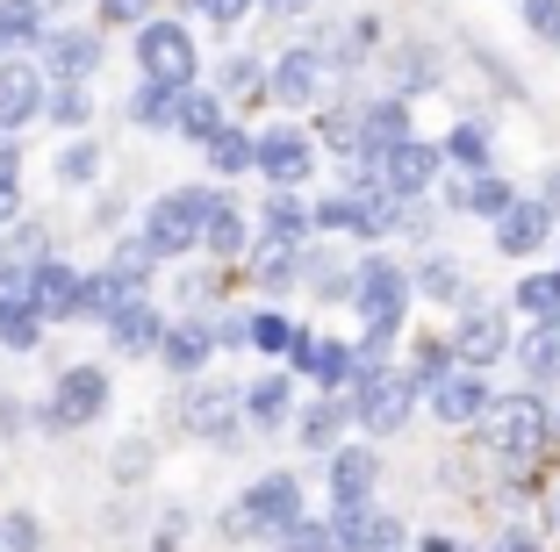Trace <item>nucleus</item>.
<instances>
[{
  "label": "nucleus",
  "instance_id": "1",
  "mask_svg": "<svg viewBox=\"0 0 560 552\" xmlns=\"http://www.w3.org/2000/svg\"><path fill=\"white\" fill-rule=\"evenodd\" d=\"M481 431V453L495 459L503 473H532L546 453H553V402H546V388H517V395H503V402L489 409V416L475 423Z\"/></svg>",
  "mask_w": 560,
  "mask_h": 552
},
{
  "label": "nucleus",
  "instance_id": "2",
  "mask_svg": "<svg viewBox=\"0 0 560 552\" xmlns=\"http://www.w3.org/2000/svg\"><path fill=\"white\" fill-rule=\"evenodd\" d=\"M302 517H310V509H302V473L280 467V473H259V481L237 495L223 531L231 538H280V531H295Z\"/></svg>",
  "mask_w": 560,
  "mask_h": 552
},
{
  "label": "nucleus",
  "instance_id": "3",
  "mask_svg": "<svg viewBox=\"0 0 560 552\" xmlns=\"http://www.w3.org/2000/svg\"><path fill=\"white\" fill-rule=\"evenodd\" d=\"M209 209H215L209 187H165L144 209V230H137V237H144L159 259H187V251L209 237Z\"/></svg>",
  "mask_w": 560,
  "mask_h": 552
},
{
  "label": "nucleus",
  "instance_id": "4",
  "mask_svg": "<svg viewBox=\"0 0 560 552\" xmlns=\"http://www.w3.org/2000/svg\"><path fill=\"white\" fill-rule=\"evenodd\" d=\"M410 266H396L388 251H366L360 266H352V309H360V330H396L402 338V316H410Z\"/></svg>",
  "mask_w": 560,
  "mask_h": 552
},
{
  "label": "nucleus",
  "instance_id": "5",
  "mask_svg": "<svg viewBox=\"0 0 560 552\" xmlns=\"http://www.w3.org/2000/svg\"><path fill=\"white\" fill-rule=\"evenodd\" d=\"M130 50H137V80L144 86H195V72H201V50L187 36V22H144Z\"/></svg>",
  "mask_w": 560,
  "mask_h": 552
},
{
  "label": "nucleus",
  "instance_id": "6",
  "mask_svg": "<svg viewBox=\"0 0 560 552\" xmlns=\"http://www.w3.org/2000/svg\"><path fill=\"white\" fill-rule=\"evenodd\" d=\"M417 380L402 374V366H388V374H374V380H352V416H360V431L366 438H396L402 423L417 416Z\"/></svg>",
  "mask_w": 560,
  "mask_h": 552
},
{
  "label": "nucleus",
  "instance_id": "7",
  "mask_svg": "<svg viewBox=\"0 0 560 552\" xmlns=\"http://www.w3.org/2000/svg\"><path fill=\"white\" fill-rule=\"evenodd\" d=\"M453 352H460V366H503V359L517 352V338H511V316H503V302H489V294H475L460 309V324H453Z\"/></svg>",
  "mask_w": 560,
  "mask_h": 552
},
{
  "label": "nucleus",
  "instance_id": "8",
  "mask_svg": "<svg viewBox=\"0 0 560 552\" xmlns=\"http://www.w3.org/2000/svg\"><path fill=\"white\" fill-rule=\"evenodd\" d=\"M489 237H495L503 259H539V251H553V237H560V209L546 195H517L511 215L489 223Z\"/></svg>",
  "mask_w": 560,
  "mask_h": 552
},
{
  "label": "nucleus",
  "instance_id": "9",
  "mask_svg": "<svg viewBox=\"0 0 560 552\" xmlns=\"http://www.w3.org/2000/svg\"><path fill=\"white\" fill-rule=\"evenodd\" d=\"M381 173V187L396 201H424L431 187L445 179V144H431V137H410V144H396L388 158H366Z\"/></svg>",
  "mask_w": 560,
  "mask_h": 552
},
{
  "label": "nucleus",
  "instance_id": "10",
  "mask_svg": "<svg viewBox=\"0 0 560 552\" xmlns=\"http://www.w3.org/2000/svg\"><path fill=\"white\" fill-rule=\"evenodd\" d=\"M495 402H503V395H495V380L481 374V366H453V374H445L439 388L424 395V409L445 423V431H467V423H481Z\"/></svg>",
  "mask_w": 560,
  "mask_h": 552
},
{
  "label": "nucleus",
  "instance_id": "11",
  "mask_svg": "<svg viewBox=\"0 0 560 552\" xmlns=\"http://www.w3.org/2000/svg\"><path fill=\"white\" fill-rule=\"evenodd\" d=\"M187 438H209V445H231L237 423H245V388H223V380H195L180 402Z\"/></svg>",
  "mask_w": 560,
  "mask_h": 552
},
{
  "label": "nucleus",
  "instance_id": "12",
  "mask_svg": "<svg viewBox=\"0 0 560 552\" xmlns=\"http://www.w3.org/2000/svg\"><path fill=\"white\" fill-rule=\"evenodd\" d=\"M330 538H338V552H402L410 524L374 503H330Z\"/></svg>",
  "mask_w": 560,
  "mask_h": 552
},
{
  "label": "nucleus",
  "instance_id": "13",
  "mask_svg": "<svg viewBox=\"0 0 560 552\" xmlns=\"http://www.w3.org/2000/svg\"><path fill=\"white\" fill-rule=\"evenodd\" d=\"M101 409H108V374H101V366H66L58 388H50L44 423H50V431H86Z\"/></svg>",
  "mask_w": 560,
  "mask_h": 552
},
{
  "label": "nucleus",
  "instance_id": "14",
  "mask_svg": "<svg viewBox=\"0 0 560 552\" xmlns=\"http://www.w3.org/2000/svg\"><path fill=\"white\" fill-rule=\"evenodd\" d=\"M330 50L324 44H295V50H280V66H273V101L280 108H316L330 86Z\"/></svg>",
  "mask_w": 560,
  "mask_h": 552
},
{
  "label": "nucleus",
  "instance_id": "15",
  "mask_svg": "<svg viewBox=\"0 0 560 552\" xmlns=\"http://www.w3.org/2000/svg\"><path fill=\"white\" fill-rule=\"evenodd\" d=\"M259 173L273 179V187H302V179L316 173V130H302V122L259 130Z\"/></svg>",
  "mask_w": 560,
  "mask_h": 552
},
{
  "label": "nucleus",
  "instance_id": "16",
  "mask_svg": "<svg viewBox=\"0 0 560 552\" xmlns=\"http://www.w3.org/2000/svg\"><path fill=\"white\" fill-rule=\"evenodd\" d=\"M352 338H316V330H302L295 352H288V366H295L302 380H316V395H346L352 388Z\"/></svg>",
  "mask_w": 560,
  "mask_h": 552
},
{
  "label": "nucleus",
  "instance_id": "17",
  "mask_svg": "<svg viewBox=\"0 0 560 552\" xmlns=\"http://www.w3.org/2000/svg\"><path fill=\"white\" fill-rule=\"evenodd\" d=\"M517 195H525V187H517V179H503V173H467V179H445V209H453V215H467V223H503Z\"/></svg>",
  "mask_w": 560,
  "mask_h": 552
},
{
  "label": "nucleus",
  "instance_id": "18",
  "mask_svg": "<svg viewBox=\"0 0 560 552\" xmlns=\"http://www.w3.org/2000/svg\"><path fill=\"white\" fill-rule=\"evenodd\" d=\"M44 108H50L44 66H30V58H0V130L15 137L22 122H36Z\"/></svg>",
  "mask_w": 560,
  "mask_h": 552
},
{
  "label": "nucleus",
  "instance_id": "19",
  "mask_svg": "<svg viewBox=\"0 0 560 552\" xmlns=\"http://www.w3.org/2000/svg\"><path fill=\"white\" fill-rule=\"evenodd\" d=\"M417 137V115L402 94H381V101H360V158H388L396 144Z\"/></svg>",
  "mask_w": 560,
  "mask_h": 552
},
{
  "label": "nucleus",
  "instance_id": "20",
  "mask_svg": "<svg viewBox=\"0 0 560 552\" xmlns=\"http://www.w3.org/2000/svg\"><path fill=\"white\" fill-rule=\"evenodd\" d=\"M101 66V36L94 30H72V22H58V30L44 36V72L58 86H86V72Z\"/></svg>",
  "mask_w": 560,
  "mask_h": 552
},
{
  "label": "nucleus",
  "instance_id": "21",
  "mask_svg": "<svg viewBox=\"0 0 560 552\" xmlns=\"http://www.w3.org/2000/svg\"><path fill=\"white\" fill-rule=\"evenodd\" d=\"M410 280H417V294H424V302H439V309H453V316H460L467 302L481 294L475 280H467V266L453 259V251H424V259L410 266Z\"/></svg>",
  "mask_w": 560,
  "mask_h": 552
},
{
  "label": "nucleus",
  "instance_id": "22",
  "mask_svg": "<svg viewBox=\"0 0 560 552\" xmlns=\"http://www.w3.org/2000/svg\"><path fill=\"white\" fill-rule=\"evenodd\" d=\"M36 309H44V324L86 316V273L66 259H36Z\"/></svg>",
  "mask_w": 560,
  "mask_h": 552
},
{
  "label": "nucleus",
  "instance_id": "23",
  "mask_svg": "<svg viewBox=\"0 0 560 552\" xmlns=\"http://www.w3.org/2000/svg\"><path fill=\"white\" fill-rule=\"evenodd\" d=\"M346 423H360V416H352V395H316V402L295 416L302 453H324V459H330L338 445H346Z\"/></svg>",
  "mask_w": 560,
  "mask_h": 552
},
{
  "label": "nucleus",
  "instance_id": "24",
  "mask_svg": "<svg viewBox=\"0 0 560 552\" xmlns=\"http://www.w3.org/2000/svg\"><path fill=\"white\" fill-rule=\"evenodd\" d=\"M374 488H381L374 445H338L330 453V503H374Z\"/></svg>",
  "mask_w": 560,
  "mask_h": 552
},
{
  "label": "nucleus",
  "instance_id": "25",
  "mask_svg": "<svg viewBox=\"0 0 560 552\" xmlns=\"http://www.w3.org/2000/svg\"><path fill=\"white\" fill-rule=\"evenodd\" d=\"M439 144H445V165H453L460 179L467 173H495V130H489V115H460Z\"/></svg>",
  "mask_w": 560,
  "mask_h": 552
},
{
  "label": "nucleus",
  "instance_id": "26",
  "mask_svg": "<svg viewBox=\"0 0 560 552\" xmlns=\"http://www.w3.org/2000/svg\"><path fill=\"white\" fill-rule=\"evenodd\" d=\"M259 237H280V244H310L316 237V201H302V187H273L259 209Z\"/></svg>",
  "mask_w": 560,
  "mask_h": 552
},
{
  "label": "nucleus",
  "instance_id": "27",
  "mask_svg": "<svg viewBox=\"0 0 560 552\" xmlns=\"http://www.w3.org/2000/svg\"><path fill=\"white\" fill-rule=\"evenodd\" d=\"M511 359H517V374H525V388H560V316L532 324Z\"/></svg>",
  "mask_w": 560,
  "mask_h": 552
},
{
  "label": "nucleus",
  "instance_id": "28",
  "mask_svg": "<svg viewBox=\"0 0 560 552\" xmlns=\"http://www.w3.org/2000/svg\"><path fill=\"white\" fill-rule=\"evenodd\" d=\"M144 287H151L144 273H130V266H116V259H108L101 273H86V316H101V324H116V316L130 309V302H137Z\"/></svg>",
  "mask_w": 560,
  "mask_h": 552
},
{
  "label": "nucleus",
  "instance_id": "29",
  "mask_svg": "<svg viewBox=\"0 0 560 552\" xmlns=\"http://www.w3.org/2000/svg\"><path fill=\"white\" fill-rule=\"evenodd\" d=\"M302 251H310V244L259 237V244L245 251V259H252V287H266V294H288V287H302Z\"/></svg>",
  "mask_w": 560,
  "mask_h": 552
},
{
  "label": "nucleus",
  "instance_id": "30",
  "mask_svg": "<svg viewBox=\"0 0 560 552\" xmlns=\"http://www.w3.org/2000/svg\"><path fill=\"white\" fill-rule=\"evenodd\" d=\"M439 80H445V58L431 44H396L388 50V94L410 101V94H431Z\"/></svg>",
  "mask_w": 560,
  "mask_h": 552
},
{
  "label": "nucleus",
  "instance_id": "31",
  "mask_svg": "<svg viewBox=\"0 0 560 552\" xmlns=\"http://www.w3.org/2000/svg\"><path fill=\"white\" fill-rule=\"evenodd\" d=\"M252 244H259V230H252L245 201L215 195V209H209V237H201V251H215V259H245Z\"/></svg>",
  "mask_w": 560,
  "mask_h": 552
},
{
  "label": "nucleus",
  "instance_id": "32",
  "mask_svg": "<svg viewBox=\"0 0 560 552\" xmlns=\"http://www.w3.org/2000/svg\"><path fill=\"white\" fill-rule=\"evenodd\" d=\"M165 330H173V324H165V316L151 309L144 294H137L130 309L108 324V344H116V352H130V359H144V352H159V344H165Z\"/></svg>",
  "mask_w": 560,
  "mask_h": 552
},
{
  "label": "nucleus",
  "instance_id": "33",
  "mask_svg": "<svg viewBox=\"0 0 560 552\" xmlns=\"http://www.w3.org/2000/svg\"><path fill=\"white\" fill-rule=\"evenodd\" d=\"M209 352H215V330L195 324V316H187V324H173V330H165V344H159V359H165L180 380L201 374V366H209Z\"/></svg>",
  "mask_w": 560,
  "mask_h": 552
},
{
  "label": "nucleus",
  "instance_id": "34",
  "mask_svg": "<svg viewBox=\"0 0 560 552\" xmlns=\"http://www.w3.org/2000/svg\"><path fill=\"white\" fill-rule=\"evenodd\" d=\"M295 416V380L288 374H266L245 388V423H259V431H280V423Z\"/></svg>",
  "mask_w": 560,
  "mask_h": 552
},
{
  "label": "nucleus",
  "instance_id": "35",
  "mask_svg": "<svg viewBox=\"0 0 560 552\" xmlns=\"http://www.w3.org/2000/svg\"><path fill=\"white\" fill-rule=\"evenodd\" d=\"M223 130H231V101H223V94H201V86H187L180 137H187V144H215Z\"/></svg>",
  "mask_w": 560,
  "mask_h": 552
},
{
  "label": "nucleus",
  "instance_id": "36",
  "mask_svg": "<svg viewBox=\"0 0 560 552\" xmlns=\"http://www.w3.org/2000/svg\"><path fill=\"white\" fill-rule=\"evenodd\" d=\"M201 158H209V173H215V179L259 173V137H252V130H237V122H231V130L215 137V144H201Z\"/></svg>",
  "mask_w": 560,
  "mask_h": 552
},
{
  "label": "nucleus",
  "instance_id": "37",
  "mask_svg": "<svg viewBox=\"0 0 560 552\" xmlns=\"http://www.w3.org/2000/svg\"><path fill=\"white\" fill-rule=\"evenodd\" d=\"M180 108H187V86H137L130 94L137 130H180Z\"/></svg>",
  "mask_w": 560,
  "mask_h": 552
},
{
  "label": "nucleus",
  "instance_id": "38",
  "mask_svg": "<svg viewBox=\"0 0 560 552\" xmlns=\"http://www.w3.org/2000/svg\"><path fill=\"white\" fill-rule=\"evenodd\" d=\"M511 309H517V316H532V324L560 316V266H532V273L511 287Z\"/></svg>",
  "mask_w": 560,
  "mask_h": 552
},
{
  "label": "nucleus",
  "instance_id": "39",
  "mask_svg": "<svg viewBox=\"0 0 560 552\" xmlns=\"http://www.w3.org/2000/svg\"><path fill=\"white\" fill-rule=\"evenodd\" d=\"M0 344H8V352H36V344H44V309H36V294L0 302Z\"/></svg>",
  "mask_w": 560,
  "mask_h": 552
},
{
  "label": "nucleus",
  "instance_id": "40",
  "mask_svg": "<svg viewBox=\"0 0 560 552\" xmlns=\"http://www.w3.org/2000/svg\"><path fill=\"white\" fill-rule=\"evenodd\" d=\"M453 366H460V352H453V338H417V352L402 359V374H410V380H417L424 395L439 388V380L453 374Z\"/></svg>",
  "mask_w": 560,
  "mask_h": 552
},
{
  "label": "nucleus",
  "instance_id": "41",
  "mask_svg": "<svg viewBox=\"0 0 560 552\" xmlns=\"http://www.w3.org/2000/svg\"><path fill=\"white\" fill-rule=\"evenodd\" d=\"M0 36H8V50H30L50 36L44 22V0H0Z\"/></svg>",
  "mask_w": 560,
  "mask_h": 552
},
{
  "label": "nucleus",
  "instance_id": "42",
  "mask_svg": "<svg viewBox=\"0 0 560 552\" xmlns=\"http://www.w3.org/2000/svg\"><path fill=\"white\" fill-rule=\"evenodd\" d=\"M245 338H252V352H280V359H288L302 330L288 324V316H273V309H252V316H245Z\"/></svg>",
  "mask_w": 560,
  "mask_h": 552
},
{
  "label": "nucleus",
  "instance_id": "43",
  "mask_svg": "<svg viewBox=\"0 0 560 552\" xmlns=\"http://www.w3.org/2000/svg\"><path fill=\"white\" fill-rule=\"evenodd\" d=\"M94 173H101V151L86 144V137H72V144L58 151V187H94Z\"/></svg>",
  "mask_w": 560,
  "mask_h": 552
},
{
  "label": "nucleus",
  "instance_id": "44",
  "mask_svg": "<svg viewBox=\"0 0 560 552\" xmlns=\"http://www.w3.org/2000/svg\"><path fill=\"white\" fill-rule=\"evenodd\" d=\"M50 122H58V130H86V122H94V101H86V86H50Z\"/></svg>",
  "mask_w": 560,
  "mask_h": 552
},
{
  "label": "nucleus",
  "instance_id": "45",
  "mask_svg": "<svg viewBox=\"0 0 560 552\" xmlns=\"http://www.w3.org/2000/svg\"><path fill=\"white\" fill-rule=\"evenodd\" d=\"M273 552H338V538H330V517H324V524L302 517L295 531H280V538H273Z\"/></svg>",
  "mask_w": 560,
  "mask_h": 552
},
{
  "label": "nucleus",
  "instance_id": "46",
  "mask_svg": "<svg viewBox=\"0 0 560 552\" xmlns=\"http://www.w3.org/2000/svg\"><path fill=\"white\" fill-rule=\"evenodd\" d=\"M259 86H273V72H266L259 58H245V50H237L231 66H223V101H237V94H259Z\"/></svg>",
  "mask_w": 560,
  "mask_h": 552
},
{
  "label": "nucleus",
  "instance_id": "47",
  "mask_svg": "<svg viewBox=\"0 0 560 552\" xmlns=\"http://www.w3.org/2000/svg\"><path fill=\"white\" fill-rule=\"evenodd\" d=\"M517 15H525V30L539 36L546 50H560V0H517Z\"/></svg>",
  "mask_w": 560,
  "mask_h": 552
},
{
  "label": "nucleus",
  "instance_id": "48",
  "mask_svg": "<svg viewBox=\"0 0 560 552\" xmlns=\"http://www.w3.org/2000/svg\"><path fill=\"white\" fill-rule=\"evenodd\" d=\"M352 223H360V209H352V195H346V187L316 201V230H330V237H352Z\"/></svg>",
  "mask_w": 560,
  "mask_h": 552
},
{
  "label": "nucleus",
  "instance_id": "49",
  "mask_svg": "<svg viewBox=\"0 0 560 552\" xmlns=\"http://www.w3.org/2000/svg\"><path fill=\"white\" fill-rule=\"evenodd\" d=\"M0 545H8V552H36V545H44V531H36L30 509H8V517H0Z\"/></svg>",
  "mask_w": 560,
  "mask_h": 552
},
{
  "label": "nucleus",
  "instance_id": "50",
  "mask_svg": "<svg viewBox=\"0 0 560 552\" xmlns=\"http://www.w3.org/2000/svg\"><path fill=\"white\" fill-rule=\"evenodd\" d=\"M252 8H259V0H195V15H201V22H215V30H237Z\"/></svg>",
  "mask_w": 560,
  "mask_h": 552
},
{
  "label": "nucleus",
  "instance_id": "51",
  "mask_svg": "<svg viewBox=\"0 0 560 552\" xmlns=\"http://www.w3.org/2000/svg\"><path fill=\"white\" fill-rule=\"evenodd\" d=\"M101 22H137V30H144V22H151V0H101Z\"/></svg>",
  "mask_w": 560,
  "mask_h": 552
},
{
  "label": "nucleus",
  "instance_id": "52",
  "mask_svg": "<svg viewBox=\"0 0 560 552\" xmlns=\"http://www.w3.org/2000/svg\"><path fill=\"white\" fill-rule=\"evenodd\" d=\"M489 552H546V545H539V531H525V524H511V531L495 538Z\"/></svg>",
  "mask_w": 560,
  "mask_h": 552
},
{
  "label": "nucleus",
  "instance_id": "53",
  "mask_svg": "<svg viewBox=\"0 0 560 552\" xmlns=\"http://www.w3.org/2000/svg\"><path fill=\"white\" fill-rule=\"evenodd\" d=\"M116 473H122V481H137V473H151V445H122Z\"/></svg>",
  "mask_w": 560,
  "mask_h": 552
},
{
  "label": "nucleus",
  "instance_id": "54",
  "mask_svg": "<svg viewBox=\"0 0 560 552\" xmlns=\"http://www.w3.org/2000/svg\"><path fill=\"white\" fill-rule=\"evenodd\" d=\"M215 344H223V352H245V316H223V324H215Z\"/></svg>",
  "mask_w": 560,
  "mask_h": 552
},
{
  "label": "nucleus",
  "instance_id": "55",
  "mask_svg": "<svg viewBox=\"0 0 560 552\" xmlns=\"http://www.w3.org/2000/svg\"><path fill=\"white\" fill-rule=\"evenodd\" d=\"M259 8H266V15H273V22H302V15H310V8H316V0H259Z\"/></svg>",
  "mask_w": 560,
  "mask_h": 552
},
{
  "label": "nucleus",
  "instance_id": "56",
  "mask_svg": "<svg viewBox=\"0 0 560 552\" xmlns=\"http://www.w3.org/2000/svg\"><path fill=\"white\" fill-rule=\"evenodd\" d=\"M417 552H467L460 538H445V531H431V538H417Z\"/></svg>",
  "mask_w": 560,
  "mask_h": 552
},
{
  "label": "nucleus",
  "instance_id": "57",
  "mask_svg": "<svg viewBox=\"0 0 560 552\" xmlns=\"http://www.w3.org/2000/svg\"><path fill=\"white\" fill-rule=\"evenodd\" d=\"M532 195H546V201H553V209H560V165H546V179H539V187H532Z\"/></svg>",
  "mask_w": 560,
  "mask_h": 552
},
{
  "label": "nucleus",
  "instance_id": "58",
  "mask_svg": "<svg viewBox=\"0 0 560 552\" xmlns=\"http://www.w3.org/2000/svg\"><path fill=\"white\" fill-rule=\"evenodd\" d=\"M546 524H553V531H560V488H553V503H546Z\"/></svg>",
  "mask_w": 560,
  "mask_h": 552
},
{
  "label": "nucleus",
  "instance_id": "59",
  "mask_svg": "<svg viewBox=\"0 0 560 552\" xmlns=\"http://www.w3.org/2000/svg\"><path fill=\"white\" fill-rule=\"evenodd\" d=\"M151 552H173V538H159V545H151Z\"/></svg>",
  "mask_w": 560,
  "mask_h": 552
},
{
  "label": "nucleus",
  "instance_id": "60",
  "mask_svg": "<svg viewBox=\"0 0 560 552\" xmlns=\"http://www.w3.org/2000/svg\"><path fill=\"white\" fill-rule=\"evenodd\" d=\"M553 431H560V409H553Z\"/></svg>",
  "mask_w": 560,
  "mask_h": 552
},
{
  "label": "nucleus",
  "instance_id": "61",
  "mask_svg": "<svg viewBox=\"0 0 560 552\" xmlns=\"http://www.w3.org/2000/svg\"><path fill=\"white\" fill-rule=\"evenodd\" d=\"M0 50H8V36H0Z\"/></svg>",
  "mask_w": 560,
  "mask_h": 552
},
{
  "label": "nucleus",
  "instance_id": "62",
  "mask_svg": "<svg viewBox=\"0 0 560 552\" xmlns=\"http://www.w3.org/2000/svg\"><path fill=\"white\" fill-rule=\"evenodd\" d=\"M0 552H8V545H0Z\"/></svg>",
  "mask_w": 560,
  "mask_h": 552
}]
</instances>
